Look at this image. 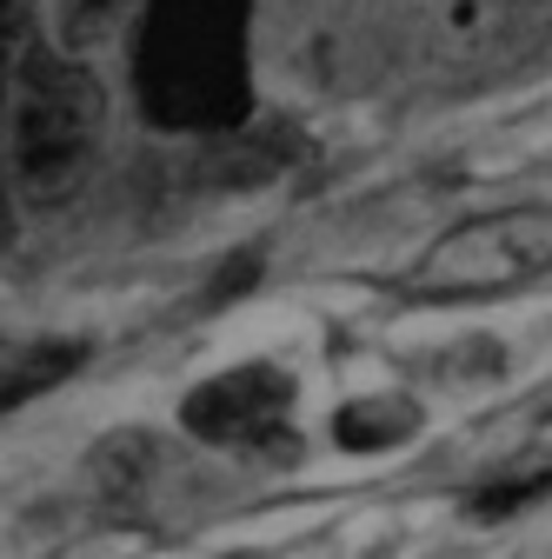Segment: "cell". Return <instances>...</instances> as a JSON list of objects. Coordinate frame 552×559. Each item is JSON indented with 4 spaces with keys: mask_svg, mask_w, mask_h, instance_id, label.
Instances as JSON below:
<instances>
[{
    "mask_svg": "<svg viewBox=\"0 0 552 559\" xmlns=\"http://www.w3.org/2000/svg\"><path fill=\"white\" fill-rule=\"evenodd\" d=\"M133 94L167 133H227L253 107V0H147Z\"/></svg>",
    "mask_w": 552,
    "mask_h": 559,
    "instance_id": "1",
    "label": "cell"
},
{
    "mask_svg": "<svg viewBox=\"0 0 552 559\" xmlns=\"http://www.w3.org/2000/svg\"><path fill=\"white\" fill-rule=\"evenodd\" d=\"M107 127V94L87 74V60L34 47L14 67V87L0 100V174L14 200L27 206H60L74 193L100 154Z\"/></svg>",
    "mask_w": 552,
    "mask_h": 559,
    "instance_id": "2",
    "label": "cell"
},
{
    "mask_svg": "<svg viewBox=\"0 0 552 559\" xmlns=\"http://www.w3.org/2000/svg\"><path fill=\"white\" fill-rule=\"evenodd\" d=\"M539 273H552V206H500V214H472L446 227L420 253V266L399 280V294L412 307H440L526 287Z\"/></svg>",
    "mask_w": 552,
    "mask_h": 559,
    "instance_id": "3",
    "label": "cell"
},
{
    "mask_svg": "<svg viewBox=\"0 0 552 559\" xmlns=\"http://www.w3.org/2000/svg\"><path fill=\"white\" fill-rule=\"evenodd\" d=\"M293 373L273 360L227 367L214 380H200L180 400V427L206 447H233V453H293Z\"/></svg>",
    "mask_w": 552,
    "mask_h": 559,
    "instance_id": "4",
    "label": "cell"
},
{
    "mask_svg": "<svg viewBox=\"0 0 552 559\" xmlns=\"http://www.w3.org/2000/svg\"><path fill=\"white\" fill-rule=\"evenodd\" d=\"M427 427L420 400L406 393H367V400H347L333 413V447L339 453H393V447H412Z\"/></svg>",
    "mask_w": 552,
    "mask_h": 559,
    "instance_id": "5",
    "label": "cell"
},
{
    "mask_svg": "<svg viewBox=\"0 0 552 559\" xmlns=\"http://www.w3.org/2000/svg\"><path fill=\"white\" fill-rule=\"evenodd\" d=\"M526 21V0H440L433 47L446 60H487L500 40H513Z\"/></svg>",
    "mask_w": 552,
    "mask_h": 559,
    "instance_id": "6",
    "label": "cell"
},
{
    "mask_svg": "<svg viewBox=\"0 0 552 559\" xmlns=\"http://www.w3.org/2000/svg\"><path fill=\"white\" fill-rule=\"evenodd\" d=\"M81 360H87V346H74V340H53V346H27V354H14L8 367H0V419L21 413L40 393H53L60 380H74Z\"/></svg>",
    "mask_w": 552,
    "mask_h": 559,
    "instance_id": "7",
    "label": "cell"
},
{
    "mask_svg": "<svg viewBox=\"0 0 552 559\" xmlns=\"http://www.w3.org/2000/svg\"><path fill=\"white\" fill-rule=\"evenodd\" d=\"M552 493V466H526V473H506V479H487L479 493L466 500V513L472 520H513V513H526V507H539Z\"/></svg>",
    "mask_w": 552,
    "mask_h": 559,
    "instance_id": "8",
    "label": "cell"
},
{
    "mask_svg": "<svg viewBox=\"0 0 552 559\" xmlns=\"http://www.w3.org/2000/svg\"><path fill=\"white\" fill-rule=\"evenodd\" d=\"M120 14V0H67V40H94Z\"/></svg>",
    "mask_w": 552,
    "mask_h": 559,
    "instance_id": "9",
    "label": "cell"
}]
</instances>
